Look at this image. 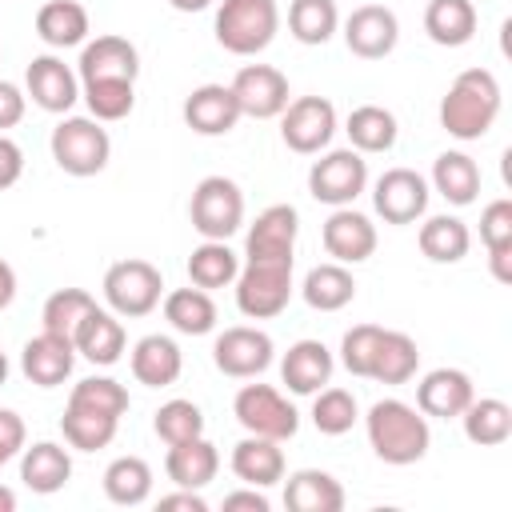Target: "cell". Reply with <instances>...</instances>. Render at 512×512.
<instances>
[{
  "label": "cell",
  "instance_id": "6da1fadb",
  "mask_svg": "<svg viewBox=\"0 0 512 512\" xmlns=\"http://www.w3.org/2000/svg\"><path fill=\"white\" fill-rule=\"evenodd\" d=\"M364 432H368V444L372 452L384 460V464H416L428 456V444H432V428H428V416L396 396L388 400H376L364 416Z\"/></svg>",
  "mask_w": 512,
  "mask_h": 512
},
{
  "label": "cell",
  "instance_id": "7a4b0ae2",
  "mask_svg": "<svg viewBox=\"0 0 512 512\" xmlns=\"http://www.w3.org/2000/svg\"><path fill=\"white\" fill-rule=\"evenodd\" d=\"M500 116V84L488 68H464L444 100H440V128L456 140H480Z\"/></svg>",
  "mask_w": 512,
  "mask_h": 512
},
{
  "label": "cell",
  "instance_id": "3957f363",
  "mask_svg": "<svg viewBox=\"0 0 512 512\" xmlns=\"http://www.w3.org/2000/svg\"><path fill=\"white\" fill-rule=\"evenodd\" d=\"M280 32L276 0H220L216 8V40L232 56L264 52Z\"/></svg>",
  "mask_w": 512,
  "mask_h": 512
},
{
  "label": "cell",
  "instance_id": "277c9868",
  "mask_svg": "<svg viewBox=\"0 0 512 512\" xmlns=\"http://www.w3.org/2000/svg\"><path fill=\"white\" fill-rule=\"evenodd\" d=\"M48 144H52L56 168L68 176H96L108 168V156H112V140H108L104 124L92 116H64L52 128Z\"/></svg>",
  "mask_w": 512,
  "mask_h": 512
},
{
  "label": "cell",
  "instance_id": "5b68a950",
  "mask_svg": "<svg viewBox=\"0 0 512 512\" xmlns=\"http://www.w3.org/2000/svg\"><path fill=\"white\" fill-rule=\"evenodd\" d=\"M188 220L204 240H228L244 224V192L228 176H204L188 200Z\"/></svg>",
  "mask_w": 512,
  "mask_h": 512
},
{
  "label": "cell",
  "instance_id": "8992f818",
  "mask_svg": "<svg viewBox=\"0 0 512 512\" xmlns=\"http://www.w3.org/2000/svg\"><path fill=\"white\" fill-rule=\"evenodd\" d=\"M292 300V264H268V260H244L236 272V308L248 320H272Z\"/></svg>",
  "mask_w": 512,
  "mask_h": 512
},
{
  "label": "cell",
  "instance_id": "52a82bcc",
  "mask_svg": "<svg viewBox=\"0 0 512 512\" xmlns=\"http://www.w3.org/2000/svg\"><path fill=\"white\" fill-rule=\"evenodd\" d=\"M232 416L248 436H268V440H292L300 428V412L288 404L284 392L272 384H244L232 400Z\"/></svg>",
  "mask_w": 512,
  "mask_h": 512
},
{
  "label": "cell",
  "instance_id": "ba28073f",
  "mask_svg": "<svg viewBox=\"0 0 512 512\" xmlns=\"http://www.w3.org/2000/svg\"><path fill=\"white\" fill-rule=\"evenodd\" d=\"M164 296V276L148 260H116L104 272V300L116 316H148Z\"/></svg>",
  "mask_w": 512,
  "mask_h": 512
},
{
  "label": "cell",
  "instance_id": "9c48e42d",
  "mask_svg": "<svg viewBox=\"0 0 512 512\" xmlns=\"http://www.w3.org/2000/svg\"><path fill=\"white\" fill-rule=\"evenodd\" d=\"M368 188V160L356 148H332L308 168V192L320 204L344 208Z\"/></svg>",
  "mask_w": 512,
  "mask_h": 512
},
{
  "label": "cell",
  "instance_id": "30bf717a",
  "mask_svg": "<svg viewBox=\"0 0 512 512\" xmlns=\"http://www.w3.org/2000/svg\"><path fill=\"white\" fill-rule=\"evenodd\" d=\"M280 136L300 156H316L320 148H328L332 136H336V108H332V100H324V96H296V100H288V108L280 112Z\"/></svg>",
  "mask_w": 512,
  "mask_h": 512
},
{
  "label": "cell",
  "instance_id": "8fae6325",
  "mask_svg": "<svg viewBox=\"0 0 512 512\" xmlns=\"http://www.w3.org/2000/svg\"><path fill=\"white\" fill-rule=\"evenodd\" d=\"M276 356V344L268 332L260 328H248V324H236V328H224L212 344V360L224 376L232 380H252L260 376Z\"/></svg>",
  "mask_w": 512,
  "mask_h": 512
},
{
  "label": "cell",
  "instance_id": "7c38bea8",
  "mask_svg": "<svg viewBox=\"0 0 512 512\" xmlns=\"http://www.w3.org/2000/svg\"><path fill=\"white\" fill-rule=\"evenodd\" d=\"M372 208L384 224H416L428 212V180L412 168H388L372 188Z\"/></svg>",
  "mask_w": 512,
  "mask_h": 512
},
{
  "label": "cell",
  "instance_id": "4fadbf2b",
  "mask_svg": "<svg viewBox=\"0 0 512 512\" xmlns=\"http://www.w3.org/2000/svg\"><path fill=\"white\" fill-rule=\"evenodd\" d=\"M296 232L300 216L292 204H268L244 240V260H268V264H292L296 260Z\"/></svg>",
  "mask_w": 512,
  "mask_h": 512
},
{
  "label": "cell",
  "instance_id": "5bb4252c",
  "mask_svg": "<svg viewBox=\"0 0 512 512\" xmlns=\"http://www.w3.org/2000/svg\"><path fill=\"white\" fill-rule=\"evenodd\" d=\"M232 96L240 104V116L252 120H272L288 108V76L272 64H244L232 76Z\"/></svg>",
  "mask_w": 512,
  "mask_h": 512
},
{
  "label": "cell",
  "instance_id": "9a60e30c",
  "mask_svg": "<svg viewBox=\"0 0 512 512\" xmlns=\"http://www.w3.org/2000/svg\"><path fill=\"white\" fill-rule=\"evenodd\" d=\"M400 40V20L384 4H360L344 20V44L360 60H384Z\"/></svg>",
  "mask_w": 512,
  "mask_h": 512
},
{
  "label": "cell",
  "instance_id": "2e32d148",
  "mask_svg": "<svg viewBox=\"0 0 512 512\" xmlns=\"http://www.w3.org/2000/svg\"><path fill=\"white\" fill-rule=\"evenodd\" d=\"M24 88H28V96H32L36 108L56 112V116H64L80 100V76L60 56H52V52L32 56V64L24 72Z\"/></svg>",
  "mask_w": 512,
  "mask_h": 512
},
{
  "label": "cell",
  "instance_id": "e0dca14e",
  "mask_svg": "<svg viewBox=\"0 0 512 512\" xmlns=\"http://www.w3.org/2000/svg\"><path fill=\"white\" fill-rule=\"evenodd\" d=\"M320 236H324V252H328L336 264H364V260L376 252V224H372L364 212H356L352 204L336 208V212L324 220Z\"/></svg>",
  "mask_w": 512,
  "mask_h": 512
},
{
  "label": "cell",
  "instance_id": "ac0fdd59",
  "mask_svg": "<svg viewBox=\"0 0 512 512\" xmlns=\"http://www.w3.org/2000/svg\"><path fill=\"white\" fill-rule=\"evenodd\" d=\"M184 124L196 136H228L240 124V104L228 84H200L184 100Z\"/></svg>",
  "mask_w": 512,
  "mask_h": 512
},
{
  "label": "cell",
  "instance_id": "d6986e66",
  "mask_svg": "<svg viewBox=\"0 0 512 512\" xmlns=\"http://www.w3.org/2000/svg\"><path fill=\"white\" fill-rule=\"evenodd\" d=\"M472 396H476L472 376L460 368H432L416 384V408L424 416H436V420H456L472 404Z\"/></svg>",
  "mask_w": 512,
  "mask_h": 512
},
{
  "label": "cell",
  "instance_id": "ffe728a7",
  "mask_svg": "<svg viewBox=\"0 0 512 512\" xmlns=\"http://www.w3.org/2000/svg\"><path fill=\"white\" fill-rule=\"evenodd\" d=\"M140 76V52L124 36H96L80 48V84L84 80H136Z\"/></svg>",
  "mask_w": 512,
  "mask_h": 512
},
{
  "label": "cell",
  "instance_id": "44dd1931",
  "mask_svg": "<svg viewBox=\"0 0 512 512\" xmlns=\"http://www.w3.org/2000/svg\"><path fill=\"white\" fill-rule=\"evenodd\" d=\"M72 364H76V344L68 336H56V332H40L24 344L20 352V368L24 376L36 384V388H56L72 376Z\"/></svg>",
  "mask_w": 512,
  "mask_h": 512
},
{
  "label": "cell",
  "instance_id": "7402d4cb",
  "mask_svg": "<svg viewBox=\"0 0 512 512\" xmlns=\"http://www.w3.org/2000/svg\"><path fill=\"white\" fill-rule=\"evenodd\" d=\"M164 472L176 488H208L220 472V452L208 436H192V440H180V444H168V456H164Z\"/></svg>",
  "mask_w": 512,
  "mask_h": 512
},
{
  "label": "cell",
  "instance_id": "603a6c76",
  "mask_svg": "<svg viewBox=\"0 0 512 512\" xmlns=\"http://www.w3.org/2000/svg\"><path fill=\"white\" fill-rule=\"evenodd\" d=\"M332 368H336V360L320 340H296L280 360V380L288 384V392L312 396L332 380Z\"/></svg>",
  "mask_w": 512,
  "mask_h": 512
},
{
  "label": "cell",
  "instance_id": "cb8c5ba5",
  "mask_svg": "<svg viewBox=\"0 0 512 512\" xmlns=\"http://www.w3.org/2000/svg\"><path fill=\"white\" fill-rule=\"evenodd\" d=\"M72 344H76V352H80L88 364H100V368H108V364H116V360L124 356V344H128V336H124V324L116 320V312L92 308V312L80 320V328H76Z\"/></svg>",
  "mask_w": 512,
  "mask_h": 512
},
{
  "label": "cell",
  "instance_id": "d4e9b609",
  "mask_svg": "<svg viewBox=\"0 0 512 512\" xmlns=\"http://www.w3.org/2000/svg\"><path fill=\"white\" fill-rule=\"evenodd\" d=\"M184 372V356H180V344L172 336H140L136 348H132V376L148 388H168L176 384Z\"/></svg>",
  "mask_w": 512,
  "mask_h": 512
},
{
  "label": "cell",
  "instance_id": "484cf974",
  "mask_svg": "<svg viewBox=\"0 0 512 512\" xmlns=\"http://www.w3.org/2000/svg\"><path fill=\"white\" fill-rule=\"evenodd\" d=\"M20 480L36 496L60 492L72 480V456H68V448H60L56 440H36L32 448H24V456H20Z\"/></svg>",
  "mask_w": 512,
  "mask_h": 512
},
{
  "label": "cell",
  "instance_id": "4316f807",
  "mask_svg": "<svg viewBox=\"0 0 512 512\" xmlns=\"http://www.w3.org/2000/svg\"><path fill=\"white\" fill-rule=\"evenodd\" d=\"M228 464H232L236 480H244L252 488H272L276 480H284V448H280V440H268V436H244L232 448Z\"/></svg>",
  "mask_w": 512,
  "mask_h": 512
},
{
  "label": "cell",
  "instance_id": "83f0119b",
  "mask_svg": "<svg viewBox=\"0 0 512 512\" xmlns=\"http://www.w3.org/2000/svg\"><path fill=\"white\" fill-rule=\"evenodd\" d=\"M284 508L288 512H340L344 508V488L332 472L300 468L284 480Z\"/></svg>",
  "mask_w": 512,
  "mask_h": 512
},
{
  "label": "cell",
  "instance_id": "f1b7e54d",
  "mask_svg": "<svg viewBox=\"0 0 512 512\" xmlns=\"http://www.w3.org/2000/svg\"><path fill=\"white\" fill-rule=\"evenodd\" d=\"M424 32L440 48H464L476 36V4L472 0H428Z\"/></svg>",
  "mask_w": 512,
  "mask_h": 512
},
{
  "label": "cell",
  "instance_id": "f546056e",
  "mask_svg": "<svg viewBox=\"0 0 512 512\" xmlns=\"http://www.w3.org/2000/svg\"><path fill=\"white\" fill-rule=\"evenodd\" d=\"M300 296H304V304L316 308V312H340V308H348V304L356 300V280H352L348 264L328 260V264H316V268L304 276Z\"/></svg>",
  "mask_w": 512,
  "mask_h": 512
},
{
  "label": "cell",
  "instance_id": "4dcf8cb0",
  "mask_svg": "<svg viewBox=\"0 0 512 512\" xmlns=\"http://www.w3.org/2000/svg\"><path fill=\"white\" fill-rule=\"evenodd\" d=\"M36 36L48 48H76L88 40V8L76 0H48L36 12Z\"/></svg>",
  "mask_w": 512,
  "mask_h": 512
},
{
  "label": "cell",
  "instance_id": "1f68e13d",
  "mask_svg": "<svg viewBox=\"0 0 512 512\" xmlns=\"http://www.w3.org/2000/svg\"><path fill=\"white\" fill-rule=\"evenodd\" d=\"M164 320L184 336H208L216 328V300H212V292H204L196 284L172 288L164 296Z\"/></svg>",
  "mask_w": 512,
  "mask_h": 512
},
{
  "label": "cell",
  "instance_id": "d6a6232c",
  "mask_svg": "<svg viewBox=\"0 0 512 512\" xmlns=\"http://www.w3.org/2000/svg\"><path fill=\"white\" fill-rule=\"evenodd\" d=\"M432 188L448 204L464 208L480 196V164L468 152H440L436 164H432Z\"/></svg>",
  "mask_w": 512,
  "mask_h": 512
},
{
  "label": "cell",
  "instance_id": "836d02e7",
  "mask_svg": "<svg viewBox=\"0 0 512 512\" xmlns=\"http://www.w3.org/2000/svg\"><path fill=\"white\" fill-rule=\"evenodd\" d=\"M420 368V348L408 332H392L384 328L380 344H376V356H372V368H368V380H380V384H408Z\"/></svg>",
  "mask_w": 512,
  "mask_h": 512
},
{
  "label": "cell",
  "instance_id": "e575fe53",
  "mask_svg": "<svg viewBox=\"0 0 512 512\" xmlns=\"http://www.w3.org/2000/svg\"><path fill=\"white\" fill-rule=\"evenodd\" d=\"M344 132H348V140H352V148H356L360 156L388 152V148L396 144V136H400L396 116H392L388 108H380V104H360V108H352Z\"/></svg>",
  "mask_w": 512,
  "mask_h": 512
},
{
  "label": "cell",
  "instance_id": "d590c367",
  "mask_svg": "<svg viewBox=\"0 0 512 512\" xmlns=\"http://www.w3.org/2000/svg\"><path fill=\"white\" fill-rule=\"evenodd\" d=\"M460 420H464V436L480 448H500L512 436V408L500 396H480V400L472 396V404L460 412Z\"/></svg>",
  "mask_w": 512,
  "mask_h": 512
},
{
  "label": "cell",
  "instance_id": "8d00e7d4",
  "mask_svg": "<svg viewBox=\"0 0 512 512\" xmlns=\"http://www.w3.org/2000/svg\"><path fill=\"white\" fill-rule=\"evenodd\" d=\"M420 252L432 260V264H456L468 256L472 248V232L460 216H428L420 224Z\"/></svg>",
  "mask_w": 512,
  "mask_h": 512
},
{
  "label": "cell",
  "instance_id": "74e56055",
  "mask_svg": "<svg viewBox=\"0 0 512 512\" xmlns=\"http://www.w3.org/2000/svg\"><path fill=\"white\" fill-rule=\"evenodd\" d=\"M104 496L120 508H136L152 496V468L140 456H116L104 468Z\"/></svg>",
  "mask_w": 512,
  "mask_h": 512
},
{
  "label": "cell",
  "instance_id": "f35d334b",
  "mask_svg": "<svg viewBox=\"0 0 512 512\" xmlns=\"http://www.w3.org/2000/svg\"><path fill=\"white\" fill-rule=\"evenodd\" d=\"M236 272H240V256L228 248V240H204V244L192 248V256H188V280H192L196 288H204V292L232 284Z\"/></svg>",
  "mask_w": 512,
  "mask_h": 512
},
{
  "label": "cell",
  "instance_id": "ab89813d",
  "mask_svg": "<svg viewBox=\"0 0 512 512\" xmlns=\"http://www.w3.org/2000/svg\"><path fill=\"white\" fill-rule=\"evenodd\" d=\"M116 416H104V412H92V408H76L68 404L64 416H60V432L68 440V448L76 452H100L116 440Z\"/></svg>",
  "mask_w": 512,
  "mask_h": 512
},
{
  "label": "cell",
  "instance_id": "60d3db41",
  "mask_svg": "<svg viewBox=\"0 0 512 512\" xmlns=\"http://www.w3.org/2000/svg\"><path fill=\"white\" fill-rule=\"evenodd\" d=\"M340 28L336 0H292L288 4V32L300 44H328Z\"/></svg>",
  "mask_w": 512,
  "mask_h": 512
},
{
  "label": "cell",
  "instance_id": "b9f144b4",
  "mask_svg": "<svg viewBox=\"0 0 512 512\" xmlns=\"http://www.w3.org/2000/svg\"><path fill=\"white\" fill-rule=\"evenodd\" d=\"M80 96L92 112V120L100 124H112V120H124L136 104V80H84L80 84Z\"/></svg>",
  "mask_w": 512,
  "mask_h": 512
},
{
  "label": "cell",
  "instance_id": "7bdbcfd3",
  "mask_svg": "<svg viewBox=\"0 0 512 512\" xmlns=\"http://www.w3.org/2000/svg\"><path fill=\"white\" fill-rule=\"evenodd\" d=\"M92 308H96L92 292H84V288H56L44 300V308H40V324H44V332H56V336H68L72 340L76 328H80V320Z\"/></svg>",
  "mask_w": 512,
  "mask_h": 512
},
{
  "label": "cell",
  "instance_id": "ee69618b",
  "mask_svg": "<svg viewBox=\"0 0 512 512\" xmlns=\"http://www.w3.org/2000/svg\"><path fill=\"white\" fill-rule=\"evenodd\" d=\"M312 424L316 432L324 436H344L352 432V424L360 420V408H356V396L348 388H320L312 392Z\"/></svg>",
  "mask_w": 512,
  "mask_h": 512
},
{
  "label": "cell",
  "instance_id": "f6af8a7d",
  "mask_svg": "<svg viewBox=\"0 0 512 512\" xmlns=\"http://www.w3.org/2000/svg\"><path fill=\"white\" fill-rule=\"evenodd\" d=\"M68 404L76 408H92V412H104V416H124L128 412V388L112 376H88L80 384H72L68 392Z\"/></svg>",
  "mask_w": 512,
  "mask_h": 512
},
{
  "label": "cell",
  "instance_id": "bcb514c9",
  "mask_svg": "<svg viewBox=\"0 0 512 512\" xmlns=\"http://www.w3.org/2000/svg\"><path fill=\"white\" fill-rule=\"evenodd\" d=\"M152 428L164 444H180V440H192V436H204V412L200 404L192 400H168L156 408L152 416Z\"/></svg>",
  "mask_w": 512,
  "mask_h": 512
},
{
  "label": "cell",
  "instance_id": "7dc6e473",
  "mask_svg": "<svg viewBox=\"0 0 512 512\" xmlns=\"http://www.w3.org/2000/svg\"><path fill=\"white\" fill-rule=\"evenodd\" d=\"M380 336H384L380 324H356V328H348L344 340H340V364L352 376H364L368 380V368H372V356H376Z\"/></svg>",
  "mask_w": 512,
  "mask_h": 512
},
{
  "label": "cell",
  "instance_id": "c3c4849f",
  "mask_svg": "<svg viewBox=\"0 0 512 512\" xmlns=\"http://www.w3.org/2000/svg\"><path fill=\"white\" fill-rule=\"evenodd\" d=\"M480 240H484L488 252L512 244V200H492L480 212Z\"/></svg>",
  "mask_w": 512,
  "mask_h": 512
},
{
  "label": "cell",
  "instance_id": "681fc988",
  "mask_svg": "<svg viewBox=\"0 0 512 512\" xmlns=\"http://www.w3.org/2000/svg\"><path fill=\"white\" fill-rule=\"evenodd\" d=\"M24 440H28L24 420H20L12 408H0V468H4L16 452H24Z\"/></svg>",
  "mask_w": 512,
  "mask_h": 512
},
{
  "label": "cell",
  "instance_id": "f907efd6",
  "mask_svg": "<svg viewBox=\"0 0 512 512\" xmlns=\"http://www.w3.org/2000/svg\"><path fill=\"white\" fill-rule=\"evenodd\" d=\"M24 108H28V96L12 80H0V132L16 128L24 120Z\"/></svg>",
  "mask_w": 512,
  "mask_h": 512
},
{
  "label": "cell",
  "instance_id": "816d5d0a",
  "mask_svg": "<svg viewBox=\"0 0 512 512\" xmlns=\"http://www.w3.org/2000/svg\"><path fill=\"white\" fill-rule=\"evenodd\" d=\"M20 176H24V152H20L16 140H8V136L0 132V192L12 188Z\"/></svg>",
  "mask_w": 512,
  "mask_h": 512
},
{
  "label": "cell",
  "instance_id": "f5cc1de1",
  "mask_svg": "<svg viewBox=\"0 0 512 512\" xmlns=\"http://www.w3.org/2000/svg\"><path fill=\"white\" fill-rule=\"evenodd\" d=\"M160 512H208V500L196 488H176L160 496Z\"/></svg>",
  "mask_w": 512,
  "mask_h": 512
},
{
  "label": "cell",
  "instance_id": "db71d44e",
  "mask_svg": "<svg viewBox=\"0 0 512 512\" xmlns=\"http://www.w3.org/2000/svg\"><path fill=\"white\" fill-rule=\"evenodd\" d=\"M268 512V496H264V488H236V492H228L224 496V512Z\"/></svg>",
  "mask_w": 512,
  "mask_h": 512
},
{
  "label": "cell",
  "instance_id": "11a10c76",
  "mask_svg": "<svg viewBox=\"0 0 512 512\" xmlns=\"http://www.w3.org/2000/svg\"><path fill=\"white\" fill-rule=\"evenodd\" d=\"M488 268H492V276L500 284H512V244L508 248H492L488 252Z\"/></svg>",
  "mask_w": 512,
  "mask_h": 512
},
{
  "label": "cell",
  "instance_id": "9f6ffc18",
  "mask_svg": "<svg viewBox=\"0 0 512 512\" xmlns=\"http://www.w3.org/2000/svg\"><path fill=\"white\" fill-rule=\"evenodd\" d=\"M12 300H16V272H12V264L0 256V312H4Z\"/></svg>",
  "mask_w": 512,
  "mask_h": 512
},
{
  "label": "cell",
  "instance_id": "6f0895ef",
  "mask_svg": "<svg viewBox=\"0 0 512 512\" xmlns=\"http://www.w3.org/2000/svg\"><path fill=\"white\" fill-rule=\"evenodd\" d=\"M168 4H172L176 12H204L212 0H168Z\"/></svg>",
  "mask_w": 512,
  "mask_h": 512
},
{
  "label": "cell",
  "instance_id": "680465c9",
  "mask_svg": "<svg viewBox=\"0 0 512 512\" xmlns=\"http://www.w3.org/2000/svg\"><path fill=\"white\" fill-rule=\"evenodd\" d=\"M0 512H16V492L0 484Z\"/></svg>",
  "mask_w": 512,
  "mask_h": 512
},
{
  "label": "cell",
  "instance_id": "91938a15",
  "mask_svg": "<svg viewBox=\"0 0 512 512\" xmlns=\"http://www.w3.org/2000/svg\"><path fill=\"white\" fill-rule=\"evenodd\" d=\"M4 380H8V356L0 352V384H4Z\"/></svg>",
  "mask_w": 512,
  "mask_h": 512
}]
</instances>
